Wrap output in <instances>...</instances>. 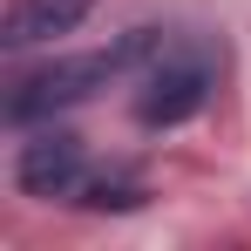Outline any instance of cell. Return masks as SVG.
<instances>
[{"label": "cell", "mask_w": 251, "mask_h": 251, "mask_svg": "<svg viewBox=\"0 0 251 251\" xmlns=\"http://www.w3.org/2000/svg\"><path fill=\"white\" fill-rule=\"evenodd\" d=\"M176 41L170 27H129L123 41L95 48V54H75V61H48V68H34V75H21L14 82V95H7V123L14 129H34V123H54L61 109H75V102H88L95 88L123 82V75H143L163 48Z\"/></svg>", "instance_id": "1"}, {"label": "cell", "mask_w": 251, "mask_h": 251, "mask_svg": "<svg viewBox=\"0 0 251 251\" xmlns=\"http://www.w3.org/2000/svg\"><path fill=\"white\" fill-rule=\"evenodd\" d=\"M210 88H217V54L197 48V41H170L136 75V123L143 129H176V123L210 109Z\"/></svg>", "instance_id": "2"}, {"label": "cell", "mask_w": 251, "mask_h": 251, "mask_svg": "<svg viewBox=\"0 0 251 251\" xmlns=\"http://www.w3.org/2000/svg\"><path fill=\"white\" fill-rule=\"evenodd\" d=\"M14 183H21V197H41V204L75 197V190L88 183V150H82V136L41 123L27 143H21V156H14Z\"/></svg>", "instance_id": "3"}, {"label": "cell", "mask_w": 251, "mask_h": 251, "mask_svg": "<svg viewBox=\"0 0 251 251\" xmlns=\"http://www.w3.org/2000/svg\"><path fill=\"white\" fill-rule=\"evenodd\" d=\"M88 7L95 0H14L7 21H0V48L7 54H27V48L54 41V34H75L88 21Z\"/></svg>", "instance_id": "4"}, {"label": "cell", "mask_w": 251, "mask_h": 251, "mask_svg": "<svg viewBox=\"0 0 251 251\" xmlns=\"http://www.w3.org/2000/svg\"><path fill=\"white\" fill-rule=\"evenodd\" d=\"M75 204L82 210H136L143 204V183H136V176H95V183H82Z\"/></svg>", "instance_id": "5"}]
</instances>
